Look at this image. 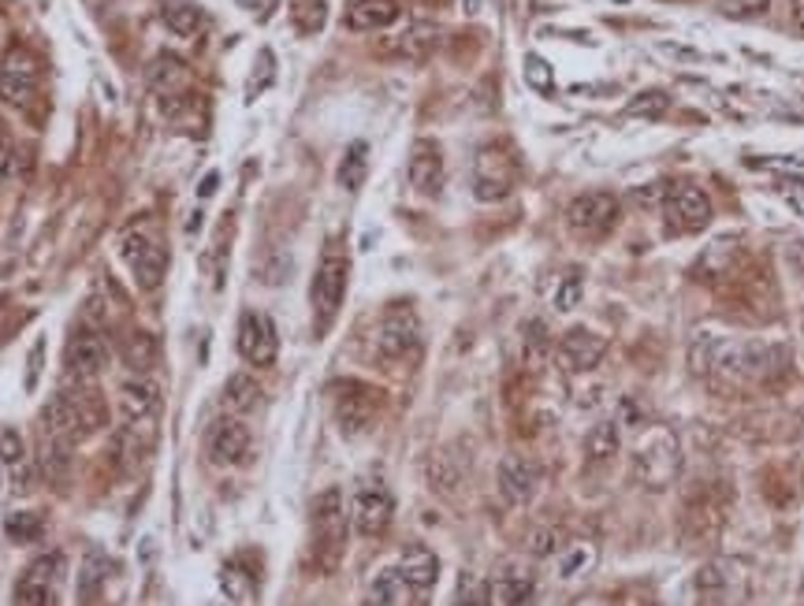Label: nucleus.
<instances>
[{"label":"nucleus","mask_w":804,"mask_h":606,"mask_svg":"<svg viewBox=\"0 0 804 606\" xmlns=\"http://www.w3.org/2000/svg\"><path fill=\"white\" fill-rule=\"evenodd\" d=\"M495 481H500V495L506 498L511 506H525L529 498L536 495V487H541L544 473L536 462L522 458V454H506L500 462V473H495Z\"/></svg>","instance_id":"aec40b11"},{"label":"nucleus","mask_w":804,"mask_h":606,"mask_svg":"<svg viewBox=\"0 0 804 606\" xmlns=\"http://www.w3.org/2000/svg\"><path fill=\"white\" fill-rule=\"evenodd\" d=\"M63 569V555H46L16 584V606H52V580Z\"/></svg>","instance_id":"412c9836"},{"label":"nucleus","mask_w":804,"mask_h":606,"mask_svg":"<svg viewBox=\"0 0 804 606\" xmlns=\"http://www.w3.org/2000/svg\"><path fill=\"white\" fill-rule=\"evenodd\" d=\"M663 216L671 235H696L712 223V201L701 186L693 183H674L663 194Z\"/></svg>","instance_id":"9b49d317"},{"label":"nucleus","mask_w":804,"mask_h":606,"mask_svg":"<svg viewBox=\"0 0 804 606\" xmlns=\"http://www.w3.org/2000/svg\"><path fill=\"white\" fill-rule=\"evenodd\" d=\"M622 446V428L615 421H600L596 428L585 435V454L592 462H607L611 454H619Z\"/></svg>","instance_id":"c756f323"},{"label":"nucleus","mask_w":804,"mask_h":606,"mask_svg":"<svg viewBox=\"0 0 804 606\" xmlns=\"http://www.w3.org/2000/svg\"><path fill=\"white\" fill-rule=\"evenodd\" d=\"M120 253H123V261L131 264V272H134V280H139L142 291H157V286L164 283L168 246L157 235H150V231H142V228L127 231L123 242H120Z\"/></svg>","instance_id":"f8f14e48"},{"label":"nucleus","mask_w":804,"mask_h":606,"mask_svg":"<svg viewBox=\"0 0 804 606\" xmlns=\"http://www.w3.org/2000/svg\"><path fill=\"white\" fill-rule=\"evenodd\" d=\"M666 109V93H644L641 101H633L630 104V115H660Z\"/></svg>","instance_id":"79ce46f5"},{"label":"nucleus","mask_w":804,"mask_h":606,"mask_svg":"<svg viewBox=\"0 0 804 606\" xmlns=\"http://www.w3.org/2000/svg\"><path fill=\"white\" fill-rule=\"evenodd\" d=\"M187 63L172 57V52H161V57L153 60V68H150V82H153V90L157 93H164V98H172V93H179L187 87Z\"/></svg>","instance_id":"bb28decb"},{"label":"nucleus","mask_w":804,"mask_h":606,"mask_svg":"<svg viewBox=\"0 0 804 606\" xmlns=\"http://www.w3.org/2000/svg\"><path fill=\"white\" fill-rule=\"evenodd\" d=\"M410 186L418 190V194H440L443 186V153L440 145L432 142V138H421L414 145V153H410Z\"/></svg>","instance_id":"5701e85b"},{"label":"nucleus","mask_w":804,"mask_h":606,"mask_svg":"<svg viewBox=\"0 0 804 606\" xmlns=\"http://www.w3.org/2000/svg\"><path fill=\"white\" fill-rule=\"evenodd\" d=\"M376 354L384 361H410L421 354V321L406 302L388 305L376 327Z\"/></svg>","instance_id":"6e6552de"},{"label":"nucleus","mask_w":804,"mask_h":606,"mask_svg":"<svg viewBox=\"0 0 804 606\" xmlns=\"http://www.w3.org/2000/svg\"><path fill=\"white\" fill-rule=\"evenodd\" d=\"M406 592H410V588H406V580H402L399 566H384L373 580H369L365 603H369V606H399Z\"/></svg>","instance_id":"a878e982"},{"label":"nucleus","mask_w":804,"mask_h":606,"mask_svg":"<svg viewBox=\"0 0 804 606\" xmlns=\"http://www.w3.org/2000/svg\"><path fill=\"white\" fill-rule=\"evenodd\" d=\"M217 183H220V175H217V172H209V175H205V183L198 186V198H213V194H217Z\"/></svg>","instance_id":"de8ad7c7"},{"label":"nucleus","mask_w":804,"mask_h":606,"mask_svg":"<svg viewBox=\"0 0 804 606\" xmlns=\"http://www.w3.org/2000/svg\"><path fill=\"white\" fill-rule=\"evenodd\" d=\"M436 34H440V30L429 27V23L410 27L406 34H402V41H399V52H406V57H414V60L429 57V49L436 46Z\"/></svg>","instance_id":"f704fd0d"},{"label":"nucleus","mask_w":804,"mask_h":606,"mask_svg":"<svg viewBox=\"0 0 804 606\" xmlns=\"http://www.w3.org/2000/svg\"><path fill=\"white\" fill-rule=\"evenodd\" d=\"M380 406H384V395L376 387L362 384V380H340L332 384V410L335 421L346 435H362L376 424Z\"/></svg>","instance_id":"0eeeda50"},{"label":"nucleus","mask_w":804,"mask_h":606,"mask_svg":"<svg viewBox=\"0 0 804 606\" xmlns=\"http://www.w3.org/2000/svg\"><path fill=\"white\" fill-rule=\"evenodd\" d=\"M693 588L701 606H742L748 595V569L742 558H712L696 573Z\"/></svg>","instance_id":"423d86ee"},{"label":"nucleus","mask_w":804,"mask_h":606,"mask_svg":"<svg viewBox=\"0 0 804 606\" xmlns=\"http://www.w3.org/2000/svg\"><path fill=\"white\" fill-rule=\"evenodd\" d=\"M112 573V562L101 555V551H93L87 558V566H82V577H79V599H90V595L101 592V584L109 580Z\"/></svg>","instance_id":"72a5a7b5"},{"label":"nucleus","mask_w":804,"mask_h":606,"mask_svg":"<svg viewBox=\"0 0 804 606\" xmlns=\"http://www.w3.org/2000/svg\"><path fill=\"white\" fill-rule=\"evenodd\" d=\"M786 346L764 343V339H737L712 335V332H696L690 343V368L693 376L707 380L712 387H745V384H767L786 368Z\"/></svg>","instance_id":"f257e3e1"},{"label":"nucleus","mask_w":804,"mask_h":606,"mask_svg":"<svg viewBox=\"0 0 804 606\" xmlns=\"http://www.w3.org/2000/svg\"><path fill=\"white\" fill-rule=\"evenodd\" d=\"M41 354H46V343H41V339H38V343H34V354H30V380H27L30 387H34V380H38V368H41Z\"/></svg>","instance_id":"49530a36"},{"label":"nucleus","mask_w":804,"mask_h":606,"mask_svg":"<svg viewBox=\"0 0 804 606\" xmlns=\"http://www.w3.org/2000/svg\"><path fill=\"white\" fill-rule=\"evenodd\" d=\"M615 606H652V592L649 588H626L619 595Z\"/></svg>","instance_id":"a18cd8bd"},{"label":"nucleus","mask_w":804,"mask_h":606,"mask_svg":"<svg viewBox=\"0 0 804 606\" xmlns=\"http://www.w3.org/2000/svg\"><path fill=\"white\" fill-rule=\"evenodd\" d=\"M771 0H723V12L730 16H764Z\"/></svg>","instance_id":"a19ab883"},{"label":"nucleus","mask_w":804,"mask_h":606,"mask_svg":"<svg viewBox=\"0 0 804 606\" xmlns=\"http://www.w3.org/2000/svg\"><path fill=\"white\" fill-rule=\"evenodd\" d=\"M120 357L131 365L134 372H145L157 361V339L150 332H131L123 335V346H120Z\"/></svg>","instance_id":"7c9ffc66"},{"label":"nucleus","mask_w":804,"mask_h":606,"mask_svg":"<svg viewBox=\"0 0 804 606\" xmlns=\"http://www.w3.org/2000/svg\"><path fill=\"white\" fill-rule=\"evenodd\" d=\"M603 357H607V339L589 332V327H570V332L555 343V365L563 368L566 376L592 372Z\"/></svg>","instance_id":"2eb2a0df"},{"label":"nucleus","mask_w":804,"mask_h":606,"mask_svg":"<svg viewBox=\"0 0 804 606\" xmlns=\"http://www.w3.org/2000/svg\"><path fill=\"white\" fill-rule=\"evenodd\" d=\"M239 354L250 361V365L258 368H269L277 365L280 357V332L277 324H272L269 313H258V310H247L239 316Z\"/></svg>","instance_id":"4468645a"},{"label":"nucleus","mask_w":804,"mask_h":606,"mask_svg":"<svg viewBox=\"0 0 804 606\" xmlns=\"http://www.w3.org/2000/svg\"><path fill=\"white\" fill-rule=\"evenodd\" d=\"M41 533H46V521H41V514H30V509H23V514H8L4 517V536L16 539V544H34Z\"/></svg>","instance_id":"2f4dec72"},{"label":"nucleus","mask_w":804,"mask_h":606,"mask_svg":"<svg viewBox=\"0 0 804 606\" xmlns=\"http://www.w3.org/2000/svg\"><path fill=\"white\" fill-rule=\"evenodd\" d=\"M46 435L52 440H79L104 424V402L93 391H60L46 406Z\"/></svg>","instance_id":"7ed1b4c3"},{"label":"nucleus","mask_w":804,"mask_h":606,"mask_svg":"<svg viewBox=\"0 0 804 606\" xmlns=\"http://www.w3.org/2000/svg\"><path fill=\"white\" fill-rule=\"evenodd\" d=\"M630 473L633 481L649 492H663L666 484L679 481L682 473V443L671 424L644 421L637 432H630Z\"/></svg>","instance_id":"f03ea898"},{"label":"nucleus","mask_w":804,"mask_h":606,"mask_svg":"<svg viewBox=\"0 0 804 606\" xmlns=\"http://www.w3.org/2000/svg\"><path fill=\"white\" fill-rule=\"evenodd\" d=\"M555 544H559V536L552 533V528H541V533H533V536H529V551H533L536 558L555 555Z\"/></svg>","instance_id":"37998d69"},{"label":"nucleus","mask_w":804,"mask_h":606,"mask_svg":"<svg viewBox=\"0 0 804 606\" xmlns=\"http://www.w3.org/2000/svg\"><path fill=\"white\" fill-rule=\"evenodd\" d=\"M63 365L76 380H93L101 376V368L109 365V343H104V335L98 327H82L68 339V350H63Z\"/></svg>","instance_id":"f3484780"},{"label":"nucleus","mask_w":804,"mask_h":606,"mask_svg":"<svg viewBox=\"0 0 804 606\" xmlns=\"http://www.w3.org/2000/svg\"><path fill=\"white\" fill-rule=\"evenodd\" d=\"M346 521L351 514L343 509V492L340 487H328L313 498V547L321 555V566L332 569L343 558L346 547Z\"/></svg>","instance_id":"39448f33"},{"label":"nucleus","mask_w":804,"mask_h":606,"mask_svg":"<svg viewBox=\"0 0 804 606\" xmlns=\"http://www.w3.org/2000/svg\"><path fill=\"white\" fill-rule=\"evenodd\" d=\"M536 599V577L522 562L500 566L495 577L484 584V606H533Z\"/></svg>","instance_id":"dca6fc26"},{"label":"nucleus","mask_w":804,"mask_h":606,"mask_svg":"<svg viewBox=\"0 0 804 606\" xmlns=\"http://www.w3.org/2000/svg\"><path fill=\"white\" fill-rule=\"evenodd\" d=\"M19 458H23V440H19L16 432H4V435H0V462L16 465Z\"/></svg>","instance_id":"c03bdc74"},{"label":"nucleus","mask_w":804,"mask_h":606,"mask_svg":"<svg viewBox=\"0 0 804 606\" xmlns=\"http://www.w3.org/2000/svg\"><path fill=\"white\" fill-rule=\"evenodd\" d=\"M547 324L544 321H529L525 324V357L529 361H536V357H544L547 354Z\"/></svg>","instance_id":"4c0bfd02"},{"label":"nucleus","mask_w":804,"mask_h":606,"mask_svg":"<svg viewBox=\"0 0 804 606\" xmlns=\"http://www.w3.org/2000/svg\"><path fill=\"white\" fill-rule=\"evenodd\" d=\"M399 19V0H358L346 12L351 30H384Z\"/></svg>","instance_id":"393cba45"},{"label":"nucleus","mask_w":804,"mask_h":606,"mask_svg":"<svg viewBox=\"0 0 804 606\" xmlns=\"http://www.w3.org/2000/svg\"><path fill=\"white\" fill-rule=\"evenodd\" d=\"M164 23L172 27V34H179V38H194L201 23H205V16H201V8H194V4H168Z\"/></svg>","instance_id":"473e14b6"},{"label":"nucleus","mask_w":804,"mask_h":606,"mask_svg":"<svg viewBox=\"0 0 804 606\" xmlns=\"http://www.w3.org/2000/svg\"><path fill=\"white\" fill-rule=\"evenodd\" d=\"M205 446H209V458H213L217 465H242L253 451V435L242 421L220 417L213 428H209Z\"/></svg>","instance_id":"6ab92c4d"},{"label":"nucleus","mask_w":804,"mask_h":606,"mask_svg":"<svg viewBox=\"0 0 804 606\" xmlns=\"http://www.w3.org/2000/svg\"><path fill=\"white\" fill-rule=\"evenodd\" d=\"M399 573H402V580H406V588L410 592H429L432 584H436L440 577V558L432 555V551L425 544H414V547H406L402 551V558L395 562Z\"/></svg>","instance_id":"b1692460"},{"label":"nucleus","mask_w":804,"mask_h":606,"mask_svg":"<svg viewBox=\"0 0 804 606\" xmlns=\"http://www.w3.org/2000/svg\"><path fill=\"white\" fill-rule=\"evenodd\" d=\"M793 4V23H797V30L804 34V0H790Z\"/></svg>","instance_id":"09e8293b"},{"label":"nucleus","mask_w":804,"mask_h":606,"mask_svg":"<svg viewBox=\"0 0 804 606\" xmlns=\"http://www.w3.org/2000/svg\"><path fill=\"white\" fill-rule=\"evenodd\" d=\"M120 413L131 424H153L157 413H161V391H157L153 380L134 376L120 384Z\"/></svg>","instance_id":"4be33fe9"},{"label":"nucleus","mask_w":804,"mask_h":606,"mask_svg":"<svg viewBox=\"0 0 804 606\" xmlns=\"http://www.w3.org/2000/svg\"><path fill=\"white\" fill-rule=\"evenodd\" d=\"M581 302V275L574 272V275H570V280L563 283V286H559V294H555V305H559V310H574V305Z\"/></svg>","instance_id":"ea45409f"},{"label":"nucleus","mask_w":804,"mask_h":606,"mask_svg":"<svg viewBox=\"0 0 804 606\" xmlns=\"http://www.w3.org/2000/svg\"><path fill=\"white\" fill-rule=\"evenodd\" d=\"M622 216L619 198L607 194V190H592V194H581L570 201L566 209V223L570 231L581 239H607L615 231V223Z\"/></svg>","instance_id":"ddd939ff"},{"label":"nucleus","mask_w":804,"mask_h":606,"mask_svg":"<svg viewBox=\"0 0 804 606\" xmlns=\"http://www.w3.org/2000/svg\"><path fill=\"white\" fill-rule=\"evenodd\" d=\"M38 82H41L38 60L30 57L27 49L8 52L4 63H0V98L8 104H27L38 93Z\"/></svg>","instance_id":"a211bd4d"},{"label":"nucleus","mask_w":804,"mask_h":606,"mask_svg":"<svg viewBox=\"0 0 804 606\" xmlns=\"http://www.w3.org/2000/svg\"><path fill=\"white\" fill-rule=\"evenodd\" d=\"M365 172H369V145L365 142H351L343 153L340 168H335V183L343 190H358L365 183Z\"/></svg>","instance_id":"c85d7f7f"},{"label":"nucleus","mask_w":804,"mask_h":606,"mask_svg":"<svg viewBox=\"0 0 804 606\" xmlns=\"http://www.w3.org/2000/svg\"><path fill=\"white\" fill-rule=\"evenodd\" d=\"M592 558H596V551H592L585 539H574V544L566 547L563 562H559V573H563V577H577L581 569L592 566Z\"/></svg>","instance_id":"c9c22d12"},{"label":"nucleus","mask_w":804,"mask_h":606,"mask_svg":"<svg viewBox=\"0 0 804 606\" xmlns=\"http://www.w3.org/2000/svg\"><path fill=\"white\" fill-rule=\"evenodd\" d=\"M517 179V161L514 153L500 142L478 149L473 156V194L478 201H503L514 190Z\"/></svg>","instance_id":"9d476101"},{"label":"nucleus","mask_w":804,"mask_h":606,"mask_svg":"<svg viewBox=\"0 0 804 606\" xmlns=\"http://www.w3.org/2000/svg\"><path fill=\"white\" fill-rule=\"evenodd\" d=\"M391 517H395V498H391L388 484L376 481V476H365V481L354 484V495H351V525L354 533L362 536H384Z\"/></svg>","instance_id":"1a4fd4ad"},{"label":"nucleus","mask_w":804,"mask_h":606,"mask_svg":"<svg viewBox=\"0 0 804 606\" xmlns=\"http://www.w3.org/2000/svg\"><path fill=\"white\" fill-rule=\"evenodd\" d=\"M451 606H484V584L473 573H459V588H454Z\"/></svg>","instance_id":"e433bc0d"},{"label":"nucleus","mask_w":804,"mask_h":606,"mask_svg":"<svg viewBox=\"0 0 804 606\" xmlns=\"http://www.w3.org/2000/svg\"><path fill=\"white\" fill-rule=\"evenodd\" d=\"M525 82L533 90H552L555 87V79H552V68H547V60L541 57H525Z\"/></svg>","instance_id":"58836bf2"},{"label":"nucleus","mask_w":804,"mask_h":606,"mask_svg":"<svg viewBox=\"0 0 804 606\" xmlns=\"http://www.w3.org/2000/svg\"><path fill=\"white\" fill-rule=\"evenodd\" d=\"M224 406L235 413H250L261 406V384L250 376V372H235V376L224 384Z\"/></svg>","instance_id":"cd10ccee"},{"label":"nucleus","mask_w":804,"mask_h":606,"mask_svg":"<svg viewBox=\"0 0 804 606\" xmlns=\"http://www.w3.org/2000/svg\"><path fill=\"white\" fill-rule=\"evenodd\" d=\"M346 275H351L346 250L340 242H328V250L321 253V261H316L313 291H310V302L316 313V332H324V327L335 321V313H340L343 294H346Z\"/></svg>","instance_id":"20e7f679"}]
</instances>
